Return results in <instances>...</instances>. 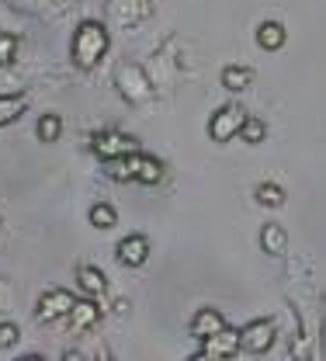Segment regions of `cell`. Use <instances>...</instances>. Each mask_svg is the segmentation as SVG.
<instances>
[{"label": "cell", "instance_id": "cell-13", "mask_svg": "<svg viewBox=\"0 0 326 361\" xmlns=\"http://www.w3.org/2000/svg\"><path fill=\"white\" fill-rule=\"evenodd\" d=\"M250 84H253V70H250V66L233 63V66H226V70H222V87L226 90H246Z\"/></svg>", "mask_w": 326, "mask_h": 361}, {"label": "cell", "instance_id": "cell-5", "mask_svg": "<svg viewBox=\"0 0 326 361\" xmlns=\"http://www.w3.org/2000/svg\"><path fill=\"white\" fill-rule=\"evenodd\" d=\"M73 295L66 292V288H52V292H46L42 299H39V306H35V316L42 319V323H56V319H63V316H70V310H73Z\"/></svg>", "mask_w": 326, "mask_h": 361}, {"label": "cell", "instance_id": "cell-20", "mask_svg": "<svg viewBox=\"0 0 326 361\" xmlns=\"http://www.w3.org/2000/svg\"><path fill=\"white\" fill-rule=\"evenodd\" d=\"M14 52H18V39L7 35V32H0V66L14 63Z\"/></svg>", "mask_w": 326, "mask_h": 361}, {"label": "cell", "instance_id": "cell-7", "mask_svg": "<svg viewBox=\"0 0 326 361\" xmlns=\"http://www.w3.org/2000/svg\"><path fill=\"white\" fill-rule=\"evenodd\" d=\"M118 261L125 264V268H139V264H146V257H149V240L146 236H139V233H132V236H125L122 243H118Z\"/></svg>", "mask_w": 326, "mask_h": 361}, {"label": "cell", "instance_id": "cell-18", "mask_svg": "<svg viewBox=\"0 0 326 361\" xmlns=\"http://www.w3.org/2000/svg\"><path fill=\"white\" fill-rule=\"evenodd\" d=\"M239 135H243V142H250V146H253V142H264L268 126H264L261 118H250V115H246V118H243V126H239Z\"/></svg>", "mask_w": 326, "mask_h": 361}, {"label": "cell", "instance_id": "cell-4", "mask_svg": "<svg viewBox=\"0 0 326 361\" xmlns=\"http://www.w3.org/2000/svg\"><path fill=\"white\" fill-rule=\"evenodd\" d=\"M236 351H239V330L222 326V330H215L212 337H205V341H201L198 358H233Z\"/></svg>", "mask_w": 326, "mask_h": 361}, {"label": "cell", "instance_id": "cell-3", "mask_svg": "<svg viewBox=\"0 0 326 361\" xmlns=\"http://www.w3.org/2000/svg\"><path fill=\"white\" fill-rule=\"evenodd\" d=\"M243 118H246V111H243V108L226 104V108H219V111L212 115V122H208V135H212L215 142H230L233 135H239Z\"/></svg>", "mask_w": 326, "mask_h": 361}, {"label": "cell", "instance_id": "cell-9", "mask_svg": "<svg viewBox=\"0 0 326 361\" xmlns=\"http://www.w3.org/2000/svg\"><path fill=\"white\" fill-rule=\"evenodd\" d=\"M226 326V319L219 310H198L194 319H191V334L198 337V341H205V337H212L215 330H222Z\"/></svg>", "mask_w": 326, "mask_h": 361}, {"label": "cell", "instance_id": "cell-2", "mask_svg": "<svg viewBox=\"0 0 326 361\" xmlns=\"http://www.w3.org/2000/svg\"><path fill=\"white\" fill-rule=\"evenodd\" d=\"M275 344V323L271 319H253L239 330V351L246 355H264Z\"/></svg>", "mask_w": 326, "mask_h": 361}, {"label": "cell", "instance_id": "cell-21", "mask_svg": "<svg viewBox=\"0 0 326 361\" xmlns=\"http://www.w3.org/2000/svg\"><path fill=\"white\" fill-rule=\"evenodd\" d=\"M18 337H21V334H18L14 323H0V348H14Z\"/></svg>", "mask_w": 326, "mask_h": 361}, {"label": "cell", "instance_id": "cell-17", "mask_svg": "<svg viewBox=\"0 0 326 361\" xmlns=\"http://www.w3.org/2000/svg\"><path fill=\"white\" fill-rule=\"evenodd\" d=\"M35 133H39V139H42V142H56V139L63 135V118H59V115H42Z\"/></svg>", "mask_w": 326, "mask_h": 361}, {"label": "cell", "instance_id": "cell-12", "mask_svg": "<svg viewBox=\"0 0 326 361\" xmlns=\"http://www.w3.org/2000/svg\"><path fill=\"white\" fill-rule=\"evenodd\" d=\"M261 247H264V254H284V247H288V233L281 229L278 223H268L261 229Z\"/></svg>", "mask_w": 326, "mask_h": 361}, {"label": "cell", "instance_id": "cell-15", "mask_svg": "<svg viewBox=\"0 0 326 361\" xmlns=\"http://www.w3.org/2000/svg\"><path fill=\"white\" fill-rule=\"evenodd\" d=\"M25 108H28V97H25V94H7V97H0V126L14 122Z\"/></svg>", "mask_w": 326, "mask_h": 361}, {"label": "cell", "instance_id": "cell-6", "mask_svg": "<svg viewBox=\"0 0 326 361\" xmlns=\"http://www.w3.org/2000/svg\"><path fill=\"white\" fill-rule=\"evenodd\" d=\"M91 149L101 157V160H115V157H125V153H136L139 149V142L136 139H129V135L122 133H97L91 142Z\"/></svg>", "mask_w": 326, "mask_h": 361}, {"label": "cell", "instance_id": "cell-14", "mask_svg": "<svg viewBox=\"0 0 326 361\" xmlns=\"http://www.w3.org/2000/svg\"><path fill=\"white\" fill-rule=\"evenodd\" d=\"M77 281H80V288H84L87 295H104V288H108V285H104L108 278L94 268V264H84V268L77 271Z\"/></svg>", "mask_w": 326, "mask_h": 361}, {"label": "cell", "instance_id": "cell-11", "mask_svg": "<svg viewBox=\"0 0 326 361\" xmlns=\"http://www.w3.org/2000/svg\"><path fill=\"white\" fill-rule=\"evenodd\" d=\"M284 39H288V32H284V25H278V21H264L257 28V45L268 49V52H278L281 45H284Z\"/></svg>", "mask_w": 326, "mask_h": 361}, {"label": "cell", "instance_id": "cell-19", "mask_svg": "<svg viewBox=\"0 0 326 361\" xmlns=\"http://www.w3.org/2000/svg\"><path fill=\"white\" fill-rule=\"evenodd\" d=\"M257 202L268 205V209H281L284 205V191H281L278 184H261L257 188Z\"/></svg>", "mask_w": 326, "mask_h": 361}, {"label": "cell", "instance_id": "cell-1", "mask_svg": "<svg viewBox=\"0 0 326 361\" xmlns=\"http://www.w3.org/2000/svg\"><path fill=\"white\" fill-rule=\"evenodd\" d=\"M108 45H111L108 28H104L101 21H84V25L77 28V35H73V63L84 66V70H94V66L104 59Z\"/></svg>", "mask_w": 326, "mask_h": 361}, {"label": "cell", "instance_id": "cell-10", "mask_svg": "<svg viewBox=\"0 0 326 361\" xmlns=\"http://www.w3.org/2000/svg\"><path fill=\"white\" fill-rule=\"evenodd\" d=\"M97 319H101V310H97V302H94V299H77V302H73V310H70V323H73L77 330H91Z\"/></svg>", "mask_w": 326, "mask_h": 361}, {"label": "cell", "instance_id": "cell-16", "mask_svg": "<svg viewBox=\"0 0 326 361\" xmlns=\"http://www.w3.org/2000/svg\"><path fill=\"white\" fill-rule=\"evenodd\" d=\"M118 223V212H115V205H108V202H97L91 209V226L94 229H111V226Z\"/></svg>", "mask_w": 326, "mask_h": 361}, {"label": "cell", "instance_id": "cell-8", "mask_svg": "<svg viewBox=\"0 0 326 361\" xmlns=\"http://www.w3.org/2000/svg\"><path fill=\"white\" fill-rule=\"evenodd\" d=\"M129 160H132V180H139V184H160L163 180V164L156 160V157H146V153H129Z\"/></svg>", "mask_w": 326, "mask_h": 361}]
</instances>
